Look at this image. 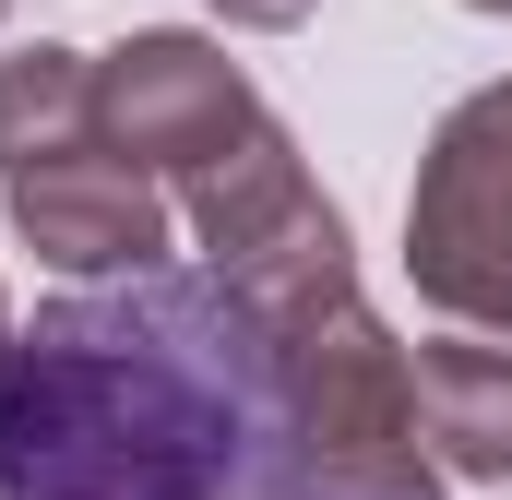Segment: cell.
<instances>
[{
  "label": "cell",
  "mask_w": 512,
  "mask_h": 500,
  "mask_svg": "<svg viewBox=\"0 0 512 500\" xmlns=\"http://www.w3.org/2000/svg\"><path fill=\"white\" fill-rule=\"evenodd\" d=\"M0 500H298L274 322L203 262H143L0 334Z\"/></svg>",
  "instance_id": "cell-1"
},
{
  "label": "cell",
  "mask_w": 512,
  "mask_h": 500,
  "mask_svg": "<svg viewBox=\"0 0 512 500\" xmlns=\"http://www.w3.org/2000/svg\"><path fill=\"white\" fill-rule=\"evenodd\" d=\"M262 322L286 358V417H298V500H441V453L417 417V346L382 334L358 274Z\"/></svg>",
  "instance_id": "cell-2"
},
{
  "label": "cell",
  "mask_w": 512,
  "mask_h": 500,
  "mask_svg": "<svg viewBox=\"0 0 512 500\" xmlns=\"http://www.w3.org/2000/svg\"><path fill=\"white\" fill-rule=\"evenodd\" d=\"M405 274L441 322L512 334V84L441 108L417 191H405Z\"/></svg>",
  "instance_id": "cell-3"
},
{
  "label": "cell",
  "mask_w": 512,
  "mask_h": 500,
  "mask_svg": "<svg viewBox=\"0 0 512 500\" xmlns=\"http://www.w3.org/2000/svg\"><path fill=\"white\" fill-rule=\"evenodd\" d=\"M179 215H191L203 262H215L251 310H298V298H322V286L358 274V262H346V215L322 203V179L298 167V143L274 120H262L239 155H215L203 179H179Z\"/></svg>",
  "instance_id": "cell-4"
},
{
  "label": "cell",
  "mask_w": 512,
  "mask_h": 500,
  "mask_svg": "<svg viewBox=\"0 0 512 500\" xmlns=\"http://www.w3.org/2000/svg\"><path fill=\"white\" fill-rule=\"evenodd\" d=\"M274 120L251 96V72L227 60V48H203V36H131L96 60V131L143 155L155 179H203L215 155H239L251 131Z\"/></svg>",
  "instance_id": "cell-5"
},
{
  "label": "cell",
  "mask_w": 512,
  "mask_h": 500,
  "mask_svg": "<svg viewBox=\"0 0 512 500\" xmlns=\"http://www.w3.org/2000/svg\"><path fill=\"white\" fill-rule=\"evenodd\" d=\"M0 203H12V239L36 262H60V274H143V262H167V179L143 155H120L108 131L12 167Z\"/></svg>",
  "instance_id": "cell-6"
},
{
  "label": "cell",
  "mask_w": 512,
  "mask_h": 500,
  "mask_svg": "<svg viewBox=\"0 0 512 500\" xmlns=\"http://www.w3.org/2000/svg\"><path fill=\"white\" fill-rule=\"evenodd\" d=\"M417 417H429V453L441 477L465 489H512V334H441L417 346Z\"/></svg>",
  "instance_id": "cell-7"
},
{
  "label": "cell",
  "mask_w": 512,
  "mask_h": 500,
  "mask_svg": "<svg viewBox=\"0 0 512 500\" xmlns=\"http://www.w3.org/2000/svg\"><path fill=\"white\" fill-rule=\"evenodd\" d=\"M96 131V60L84 48H12L0 60V179L12 167H36V155H60V143H84Z\"/></svg>",
  "instance_id": "cell-8"
},
{
  "label": "cell",
  "mask_w": 512,
  "mask_h": 500,
  "mask_svg": "<svg viewBox=\"0 0 512 500\" xmlns=\"http://www.w3.org/2000/svg\"><path fill=\"white\" fill-rule=\"evenodd\" d=\"M203 12H227L239 36H286V24H310V0H203Z\"/></svg>",
  "instance_id": "cell-9"
},
{
  "label": "cell",
  "mask_w": 512,
  "mask_h": 500,
  "mask_svg": "<svg viewBox=\"0 0 512 500\" xmlns=\"http://www.w3.org/2000/svg\"><path fill=\"white\" fill-rule=\"evenodd\" d=\"M465 12H512V0H465Z\"/></svg>",
  "instance_id": "cell-10"
},
{
  "label": "cell",
  "mask_w": 512,
  "mask_h": 500,
  "mask_svg": "<svg viewBox=\"0 0 512 500\" xmlns=\"http://www.w3.org/2000/svg\"><path fill=\"white\" fill-rule=\"evenodd\" d=\"M0 334H12V298H0Z\"/></svg>",
  "instance_id": "cell-11"
},
{
  "label": "cell",
  "mask_w": 512,
  "mask_h": 500,
  "mask_svg": "<svg viewBox=\"0 0 512 500\" xmlns=\"http://www.w3.org/2000/svg\"><path fill=\"white\" fill-rule=\"evenodd\" d=\"M0 12H12V0H0Z\"/></svg>",
  "instance_id": "cell-12"
}]
</instances>
